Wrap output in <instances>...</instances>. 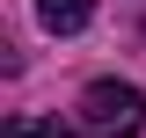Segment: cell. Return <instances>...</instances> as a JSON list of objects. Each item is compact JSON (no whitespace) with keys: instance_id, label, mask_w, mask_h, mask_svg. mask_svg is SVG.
Returning a JSON list of instances; mask_svg holds the SVG:
<instances>
[{"instance_id":"1","label":"cell","mask_w":146,"mask_h":138,"mask_svg":"<svg viewBox=\"0 0 146 138\" xmlns=\"http://www.w3.org/2000/svg\"><path fill=\"white\" fill-rule=\"evenodd\" d=\"M139 124H146V95L131 80H95L80 95V131L88 138H139Z\"/></svg>"},{"instance_id":"3","label":"cell","mask_w":146,"mask_h":138,"mask_svg":"<svg viewBox=\"0 0 146 138\" xmlns=\"http://www.w3.org/2000/svg\"><path fill=\"white\" fill-rule=\"evenodd\" d=\"M0 138H73V131H66L58 116H7V131H0Z\"/></svg>"},{"instance_id":"2","label":"cell","mask_w":146,"mask_h":138,"mask_svg":"<svg viewBox=\"0 0 146 138\" xmlns=\"http://www.w3.org/2000/svg\"><path fill=\"white\" fill-rule=\"evenodd\" d=\"M36 15H44V29L73 36V29H88V15H95V0H36Z\"/></svg>"}]
</instances>
